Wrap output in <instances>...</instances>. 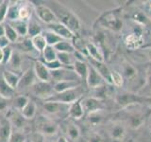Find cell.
Wrapping results in <instances>:
<instances>
[{"instance_id": "51", "label": "cell", "mask_w": 151, "mask_h": 142, "mask_svg": "<svg viewBox=\"0 0 151 142\" xmlns=\"http://www.w3.org/2000/svg\"><path fill=\"white\" fill-rule=\"evenodd\" d=\"M9 101V99H3V98L0 97V111L5 110V109L7 108V106H8L7 101Z\"/></svg>"}, {"instance_id": "5", "label": "cell", "mask_w": 151, "mask_h": 142, "mask_svg": "<svg viewBox=\"0 0 151 142\" xmlns=\"http://www.w3.org/2000/svg\"><path fill=\"white\" fill-rule=\"evenodd\" d=\"M33 8H34L35 16L42 23L46 24V25H50V24L58 22V19H57L54 12L50 9L48 5L38 2L33 4Z\"/></svg>"}, {"instance_id": "7", "label": "cell", "mask_w": 151, "mask_h": 142, "mask_svg": "<svg viewBox=\"0 0 151 142\" xmlns=\"http://www.w3.org/2000/svg\"><path fill=\"white\" fill-rule=\"evenodd\" d=\"M30 90L33 96L42 99L44 101H47V99H50L55 94L53 83L41 82V80H38L30 88Z\"/></svg>"}, {"instance_id": "50", "label": "cell", "mask_w": 151, "mask_h": 142, "mask_svg": "<svg viewBox=\"0 0 151 142\" xmlns=\"http://www.w3.org/2000/svg\"><path fill=\"white\" fill-rule=\"evenodd\" d=\"M9 45H11V43H9V41L7 39L6 36L0 37V49H3L5 47L9 46Z\"/></svg>"}, {"instance_id": "54", "label": "cell", "mask_w": 151, "mask_h": 142, "mask_svg": "<svg viewBox=\"0 0 151 142\" xmlns=\"http://www.w3.org/2000/svg\"><path fill=\"white\" fill-rule=\"evenodd\" d=\"M147 58L151 62V49H149V50L147 51Z\"/></svg>"}, {"instance_id": "42", "label": "cell", "mask_w": 151, "mask_h": 142, "mask_svg": "<svg viewBox=\"0 0 151 142\" xmlns=\"http://www.w3.org/2000/svg\"><path fill=\"white\" fill-rule=\"evenodd\" d=\"M27 136L25 134L24 130L13 129L11 133V135L9 137L8 142H27Z\"/></svg>"}, {"instance_id": "1", "label": "cell", "mask_w": 151, "mask_h": 142, "mask_svg": "<svg viewBox=\"0 0 151 142\" xmlns=\"http://www.w3.org/2000/svg\"><path fill=\"white\" fill-rule=\"evenodd\" d=\"M50 3L51 4L48 6L54 12L58 22L68 28L75 35L81 30V22L73 11L58 1H52Z\"/></svg>"}, {"instance_id": "11", "label": "cell", "mask_w": 151, "mask_h": 142, "mask_svg": "<svg viewBox=\"0 0 151 142\" xmlns=\"http://www.w3.org/2000/svg\"><path fill=\"white\" fill-rule=\"evenodd\" d=\"M15 45V46L17 47V51H19L20 53H22L23 55L26 54L28 57H32V58L37 59L38 56H39L41 53H39L32 45L31 39L29 37H26V38H21Z\"/></svg>"}, {"instance_id": "23", "label": "cell", "mask_w": 151, "mask_h": 142, "mask_svg": "<svg viewBox=\"0 0 151 142\" xmlns=\"http://www.w3.org/2000/svg\"><path fill=\"white\" fill-rule=\"evenodd\" d=\"M1 74H2V77H3L4 80L7 83V84L9 85V86L16 91L21 75L17 74V73H14V72H12V71L7 70V69H3Z\"/></svg>"}, {"instance_id": "24", "label": "cell", "mask_w": 151, "mask_h": 142, "mask_svg": "<svg viewBox=\"0 0 151 142\" xmlns=\"http://www.w3.org/2000/svg\"><path fill=\"white\" fill-rule=\"evenodd\" d=\"M85 116L81 105V99L71 103L68 109V117L73 120H80Z\"/></svg>"}, {"instance_id": "17", "label": "cell", "mask_w": 151, "mask_h": 142, "mask_svg": "<svg viewBox=\"0 0 151 142\" xmlns=\"http://www.w3.org/2000/svg\"><path fill=\"white\" fill-rule=\"evenodd\" d=\"M33 69H34V72H35V75L38 80L51 83L50 70L46 67V65L45 64L44 62H42L40 60L35 61L34 65H33Z\"/></svg>"}, {"instance_id": "22", "label": "cell", "mask_w": 151, "mask_h": 142, "mask_svg": "<svg viewBox=\"0 0 151 142\" xmlns=\"http://www.w3.org/2000/svg\"><path fill=\"white\" fill-rule=\"evenodd\" d=\"M80 85H82L81 80H63V82H58L53 83V87L55 93H61L70 89L77 88Z\"/></svg>"}, {"instance_id": "35", "label": "cell", "mask_w": 151, "mask_h": 142, "mask_svg": "<svg viewBox=\"0 0 151 142\" xmlns=\"http://www.w3.org/2000/svg\"><path fill=\"white\" fill-rule=\"evenodd\" d=\"M22 116L26 118L27 120H29L34 118L37 113V104L32 101L29 99V101L27 103V105L24 107L22 110L20 111Z\"/></svg>"}, {"instance_id": "8", "label": "cell", "mask_w": 151, "mask_h": 142, "mask_svg": "<svg viewBox=\"0 0 151 142\" xmlns=\"http://www.w3.org/2000/svg\"><path fill=\"white\" fill-rule=\"evenodd\" d=\"M51 83L63 82V80H80L78 76L76 74L74 69L61 67L60 69L50 71Z\"/></svg>"}, {"instance_id": "6", "label": "cell", "mask_w": 151, "mask_h": 142, "mask_svg": "<svg viewBox=\"0 0 151 142\" xmlns=\"http://www.w3.org/2000/svg\"><path fill=\"white\" fill-rule=\"evenodd\" d=\"M70 104H64L57 101H45L42 103V110L45 111L46 117L51 118V117L58 116H68V109Z\"/></svg>"}, {"instance_id": "29", "label": "cell", "mask_w": 151, "mask_h": 142, "mask_svg": "<svg viewBox=\"0 0 151 142\" xmlns=\"http://www.w3.org/2000/svg\"><path fill=\"white\" fill-rule=\"evenodd\" d=\"M74 71L78 76V78L80 79L81 82L86 83L88 71H89V63L87 62H79L76 61V63L74 64Z\"/></svg>"}, {"instance_id": "25", "label": "cell", "mask_w": 151, "mask_h": 142, "mask_svg": "<svg viewBox=\"0 0 151 142\" xmlns=\"http://www.w3.org/2000/svg\"><path fill=\"white\" fill-rule=\"evenodd\" d=\"M33 14H34L33 3L28 1H21L20 8H19V18L28 21Z\"/></svg>"}, {"instance_id": "3", "label": "cell", "mask_w": 151, "mask_h": 142, "mask_svg": "<svg viewBox=\"0 0 151 142\" xmlns=\"http://www.w3.org/2000/svg\"><path fill=\"white\" fill-rule=\"evenodd\" d=\"M96 23L101 28H108L114 32H119L123 28V20L116 9L103 13L97 19Z\"/></svg>"}, {"instance_id": "10", "label": "cell", "mask_w": 151, "mask_h": 142, "mask_svg": "<svg viewBox=\"0 0 151 142\" xmlns=\"http://www.w3.org/2000/svg\"><path fill=\"white\" fill-rule=\"evenodd\" d=\"M38 82V79L35 75L33 66L28 67L25 72L21 74L20 80H19V83L16 90L19 91H23V90H27L28 88H31L33 85Z\"/></svg>"}, {"instance_id": "52", "label": "cell", "mask_w": 151, "mask_h": 142, "mask_svg": "<svg viewBox=\"0 0 151 142\" xmlns=\"http://www.w3.org/2000/svg\"><path fill=\"white\" fill-rule=\"evenodd\" d=\"M5 36V25L3 24H0V37Z\"/></svg>"}, {"instance_id": "53", "label": "cell", "mask_w": 151, "mask_h": 142, "mask_svg": "<svg viewBox=\"0 0 151 142\" xmlns=\"http://www.w3.org/2000/svg\"><path fill=\"white\" fill-rule=\"evenodd\" d=\"M56 142H69V140L65 136H59Z\"/></svg>"}, {"instance_id": "31", "label": "cell", "mask_w": 151, "mask_h": 142, "mask_svg": "<svg viewBox=\"0 0 151 142\" xmlns=\"http://www.w3.org/2000/svg\"><path fill=\"white\" fill-rule=\"evenodd\" d=\"M0 97L9 99V101L15 97V90H13L7 84L1 73H0Z\"/></svg>"}, {"instance_id": "37", "label": "cell", "mask_w": 151, "mask_h": 142, "mask_svg": "<svg viewBox=\"0 0 151 142\" xmlns=\"http://www.w3.org/2000/svg\"><path fill=\"white\" fill-rule=\"evenodd\" d=\"M54 49L57 50V52H63V53H74L76 51L72 41L70 40L60 41L54 46Z\"/></svg>"}, {"instance_id": "44", "label": "cell", "mask_w": 151, "mask_h": 142, "mask_svg": "<svg viewBox=\"0 0 151 142\" xmlns=\"http://www.w3.org/2000/svg\"><path fill=\"white\" fill-rule=\"evenodd\" d=\"M13 49L11 46H9L7 47H5V49H2V54H3V58H2V64L1 65H6L9 60H11L12 58V56L13 54Z\"/></svg>"}, {"instance_id": "32", "label": "cell", "mask_w": 151, "mask_h": 142, "mask_svg": "<svg viewBox=\"0 0 151 142\" xmlns=\"http://www.w3.org/2000/svg\"><path fill=\"white\" fill-rule=\"evenodd\" d=\"M58 60L63 64V67L74 69V64L76 63V58L74 53H63L58 52Z\"/></svg>"}, {"instance_id": "46", "label": "cell", "mask_w": 151, "mask_h": 142, "mask_svg": "<svg viewBox=\"0 0 151 142\" xmlns=\"http://www.w3.org/2000/svg\"><path fill=\"white\" fill-rule=\"evenodd\" d=\"M45 64L46 65V67L48 68L50 71L57 70V69H60L61 67H63V64L60 63V61L58 59L53 61V62H50V63H45Z\"/></svg>"}, {"instance_id": "55", "label": "cell", "mask_w": 151, "mask_h": 142, "mask_svg": "<svg viewBox=\"0 0 151 142\" xmlns=\"http://www.w3.org/2000/svg\"><path fill=\"white\" fill-rule=\"evenodd\" d=\"M2 58H3L2 49H0V65H1V64H2Z\"/></svg>"}, {"instance_id": "9", "label": "cell", "mask_w": 151, "mask_h": 142, "mask_svg": "<svg viewBox=\"0 0 151 142\" xmlns=\"http://www.w3.org/2000/svg\"><path fill=\"white\" fill-rule=\"evenodd\" d=\"M81 105L83 108L84 114L86 116L90 114L102 111L104 108L103 101L93 97H83L81 99Z\"/></svg>"}, {"instance_id": "56", "label": "cell", "mask_w": 151, "mask_h": 142, "mask_svg": "<svg viewBox=\"0 0 151 142\" xmlns=\"http://www.w3.org/2000/svg\"><path fill=\"white\" fill-rule=\"evenodd\" d=\"M45 142H56V141H53L51 138H45Z\"/></svg>"}, {"instance_id": "33", "label": "cell", "mask_w": 151, "mask_h": 142, "mask_svg": "<svg viewBox=\"0 0 151 142\" xmlns=\"http://www.w3.org/2000/svg\"><path fill=\"white\" fill-rule=\"evenodd\" d=\"M12 131V127L7 118L0 120V141L8 142L9 137Z\"/></svg>"}, {"instance_id": "15", "label": "cell", "mask_w": 151, "mask_h": 142, "mask_svg": "<svg viewBox=\"0 0 151 142\" xmlns=\"http://www.w3.org/2000/svg\"><path fill=\"white\" fill-rule=\"evenodd\" d=\"M89 59V62L93 67L96 69L97 72L100 74L101 77L105 80V82L108 83V84H111V70L108 67V65L105 64L104 62H98V61H94L93 59Z\"/></svg>"}, {"instance_id": "16", "label": "cell", "mask_w": 151, "mask_h": 142, "mask_svg": "<svg viewBox=\"0 0 151 142\" xmlns=\"http://www.w3.org/2000/svg\"><path fill=\"white\" fill-rule=\"evenodd\" d=\"M48 30H50L51 31L55 32L57 35H59L61 39L63 40H72L75 34L71 31L68 28H66L64 25H63L60 22H56L53 24H50V25H47V28Z\"/></svg>"}, {"instance_id": "34", "label": "cell", "mask_w": 151, "mask_h": 142, "mask_svg": "<svg viewBox=\"0 0 151 142\" xmlns=\"http://www.w3.org/2000/svg\"><path fill=\"white\" fill-rule=\"evenodd\" d=\"M66 138L71 141H78L80 137L79 127L74 122H69L66 126Z\"/></svg>"}, {"instance_id": "59", "label": "cell", "mask_w": 151, "mask_h": 142, "mask_svg": "<svg viewBox=\"0 0 151 142\" xmlns=\"http://www.w3.org/2000/svg\"><path fill=\"white\" fill-rule=\"evenodd\" d=\"M149 6H150V9H151V2H150V4H149Z\"/></svg>"}, {"instance_id": "19", "label": "cell", "mask_w": 151, "mask_h": 142, "mask_svg": "<svg viewBox=\"0 0 151 142\" xmlns=\"http://www.w3.org/2000/svg\"><path fill=\"white\" fill-rule=\"evenodd\" d=\"M145 101H147V99L141 98L135 94H130V93H124L122 95L120 94L116 98V101L120 106H127L132 103H138Z\"/></svg>"}, {"instance_id": "18", "label": "cell", "mask_w": 151, "mask_h": 142, "mask_svg": "<svg viewBox=\"0 0 151 142\" xmlns=\"http://www.w3.org/2000/svg\"><path fill=\"white\" fill-rule=\"evenodd\" d=\"M23 54L20 53L19 51L15 50L13 51V54L12 56L11 60H9V63L5 65L6 66V69L12 71V72L20 74L22 72V68H23ZM21 75V74H20Z\"/></svg>"}, {"instance_id": "40", "label": "cell", "mask_w": 151, "mask_h": 142, "mask_svg": "<svg viewBox=\"0 0 151 142\" xmlns=\"http://www.w3.org/2000/svg\"><path fill=\"white\" fill-rule=\"evenodd\" d=\"M30 39H31L32 45H33V46H34V49L39 52V53H41V55H42V52L44 51V49L47 46L45 38L44 37V35L41 33V34L36 35L34 37L30 38Z\"/></svg>"}, {"instance_id": "20", "label": "cell", "mask_w": 151, "mask_h": 142, "mask_svg": "<svg viewBox=\"0 0 151 142\" xmlns=\"http://www.w3.org/2000/svg\"><path fill=\"white\" fill-rule=\"evenodd\" d=\"M86 49H87L88 58L93 59L94 61H98V62H104V58H105V57H104L103 49H101L100 46L96 44V43L87 42Z\"/></svg>"}, {"instance_id": "13", "label": "cell", "mask_w": 151, "mask_h": 142, "mask_svg": "<svg viewBox=\"0 0 151 142\" xmlns=\"http://www.w3.org/2000/svg\"><path fill=\"white\" fill-rule=\"evenodd\" d=\"M107 83L105 82L100 74L94 69L91 64H89V71L86 79V84L90 89H96L100 86L105 85Z\"/></svg>"}, {"instance_id": "26", "label": "cell", "mask_w": 151, "mask_h": 142, "mask_svg": "<svg viewBox=\"0 0 151 142\" xmlns=\"http://www.w3.org/2000/svg\"><path fill=\"white\" fill-rule=\"evenodd\" d=\"M11 25L14 30L17 32L20 38H26L27 37V26H28V21L23 20V19H16V20L8 22Z\"/></svg>"}, {"instance_id": "28", "label": "cell", "mask_w": 151, "mask_h": 142, "mask_svg": "<svg viewBox=\"0 0 151 142\" xmlns=\"http://www.w3.org/2000/svg\"><path fill=\"white\" fill-rule=\"evenodd\" d=\"M44 28H42L40 23L38 22V18H34V15H32L31 18L28 20L27 26V37L32 38L36 35H39L42 32Z\"/></svg>"}, {"instance_id": "41", "label": "cell", "mask_w": 151, "mask_h": 142, "mask_svg": "<svg viewBox=\"0 0 151 142\" xmlns=\"http://www.w3.org/2000/svg\"><path fill=\"white\" fill-rule=\"evenodd\" d=\"M29 99H30L27 96H25V95H19V96L14 97L12 102V108L17 111H21L27 105V103L29 101Z\"/></svg>"}, {"instance_id": "57", "label": "cell", "mask_w": 151, "mask_h": 142, "mask_svg": "<svg viewBox=\"0 0 151 142\" xmlns=\"http://www.w3.org/2000/svg\"><path fill=\"white\" fill-rule=\"evenodd\" d=\"M149 19H150V21H151V9H149Z\"/></svg>"}, {"instance_id": "43", "label": "cell", "mask_w": 151, "mask_h": 142, "mask_svg": "<svg viewBox=\"0 0 151 142\" xmlns=\"http://www.w3.org/2000/svg\"><path fill=\"white\" fill-rule=\"evenodd\" d=\"M125 82V79L123 75L116 70H111V83L115 87H121L123 86Z\"/></svg>"}, {"instance_id": "58", "label": "cell", "mask_w": 151, "mask_h": 142, "mask_svg": "<svg viewBox=\"0 0 151 142\" xmlns=\"http://www.w3.org/2000/svg\"><path fill=\"white\" fill-rule=\"evenodd\" d=\"M27 142H30V141H29V138H27Z\"/></svg>"}, {"instance_id": "4", "label": "cell", "mask_w": 151, "mask_h": 142, "mask_svg": "<svg viewBox=\"0 0 151 142\" xmlns=\"http://www.w3.org/2000/svg\"><path fill=\"white\" fill-rule=\"evenodd\" d=\"M84 93H85V90L83 88V85H80V86L77 88L70 89V90H67V91H64L61 93H55L53 96L47 99V101L61 102L64 104H71L78 101L80 99H82Z\"/></svg>"}, {"instance_id": "49", "label": "cell", "mask_w": 151, "mask_h": 142, "mask_svg": "<svg viewBox=\"0 0 151 142\" xmlns=\"http://www.w3.org/2000/svg\"><path fill=\"white\" fill-rule=\"evenodd\" d=\"M88 142H104V139L102 138V136L98 134H93L90 135Z\"/></svg>"}, {"instance_id": "14", "label": "cell", "mask_w": 151, "mask_h": 142, "mask_svg": "<svg viewBox=\"0 0 151 142\" xmlns=\"http://www.w3.org/2000/svg\"><path fill=\"white\" fill-rule=\"evenodd\" d=\"M124 44H125L127 49H129V50L139 49L145 44L144 36L138 32L129 33V35L126 36L125 40H124Z\"/></svg>"}, {"instance_id": "12", "label": "cell", "mask_w": 151, "mask_h": 142, "mask_svg": "<svg viewBox=\"0 0 151 142\" xmlns=\"http://www.w3.org/2000/svg\"><path fill=\"white\" fill-rule=\"evenodd\" d=\"M7 120L9 121L13 129H18V130H23L27 123V120L22 116L21 112L17 111L13 108L8 110Z\"/></svg>"}, {"instance_id": "39", "label": "cell", "mask_w": 151, "mask_h": 142, "mask_svg": "<svg viewBox=\"0 0 151 142\" xmlns=\"http://www.w3.org/2000/svg\"><path fill=\"white\" fill-rule=\"evenodd\" d=\"M4 25H5V36L7 37V39L9 41L11 44H16L21 38L19 37L17 32L14 30V28L8 22H5Z\"/></svg>"}, {"instance_id": "30", "label": "cell", "mask_w": 151, "mask_h": 142, "mask_svg": "<svg viewBox=\"0 0 151 142\" xmlns=\"http://www.w3.org/2000/svg\"><path fill=\"white\" fill-rule=\"evenodd\" d=\"M21 1H12L9 2L8 12H7V18L6 22H12L19 19V8H20Z\"/></svg>"}, {"instance_id": "27", "label": "cell", "mask_w": 151, "mask_h": 142, "mask_svg": "<svg viewBox=\"0 0 151 142\" xmlns=\"http://www.w3.org/2000/svg\"><path fill=\"white\" fill-rule=\"evenodd\" d=\"M124 79L127 80H134L135 78L137 77V69L134 67L131 64H129V62L124 61L122 63L121 65V72H120Z\"/></svg>"}, {"instance_id": "47", "label": "cell", "mask_w": 151, "mask_h": 142, "mask_svg": "<svg viewBox=\"0 0 151 142\" xmlns=\"http://www.w3.org/2000/svg\"><path fill=\"white\" fill-rule=\"evenodd\" d=\"M29 141L30 142H45V137L35 132V133H33L31 136L29 137Z\"/></svg>"}, {"instance_id": "21", "label": "cell", "mask_w": 151, "mask_h": 142, "mask_svg": "<svg viewBox=\"0 0 151 142\" xmlns=\"http://www.w3.org/2000/svg\"><path fill=\"white\" fill-rule=\"evenodd\" d=\"M108 134L112 140L120 142L126 136V128L121 123H115L110 127Z\"/></svg>"}, {"instance_id": "36", "label": "cell", "mask_w": 151, "mask_h": 142, "mask_svg": "<svg viewBox=\"0 0 151 142\" xmlns=\"http://www.w3.org/2000/svg\"><path fill=\"white\" fill-rule=\"evenodd\" d=\"M42 34L45 38L47 46H55L58 43L63 40V39H61L59 35H57L55 32L48 30V28H45V30H42Z\"/></svg>"}, {"instance_id": "48", "label": "cell", "mask_w": 151, "mask_h": 142, "mask_svg": "<svg viewBox=\"0 0 151 142\" xmlns=\"http://www.w3.org/2000/svg\"><path fill=\"white\" fill-rule=\"evenodd\" d=\"M144 87H145V91H147L148 93L151 92V70L148 71L147 77H146V80H145V85L143 86V88Z\"/></svg>"}, {"instance_id": "45", "label": "cell", "mask_w": 151, "mask_h": 142, "mask_svg": "<svg viewBox=\"0 0 151 142\" xmlns=\"http://www.w3.org/2000/svg\"><path fill=\"white\" fill-rule=\"evenodd\" d=\"M9 2V1H2V3L0 4V24L6 22Z\"/></svg>"}, {"instance_id": "38", "label": "cell", "mask_w": 151, "mask_h": 142, "mask_svg": "<svg viewBox=\"0 0 151 142\" xmlns=\"http://www.w3.org/2000/svg\"><path fill=\"white\" fill-rule=\"evenodd\" d=\"M42 62L44 63H50L58 59V52L54 49V46H46V47L42 52Z\"/></svg>"}, {"instance_id": "2", "label": "cell", "mask_w": 151, "mask_h": 142, "mask_svg": "<svg viewBox=\"0 0 151 142\" xmlns=\"http://www.w3.org/2000/svg\"><path fill=\"white\" fill-rule=\"evenodd\" d=\"M36 133L45 136V138H51L58 134L60 126L55 120L46 116H40L35 121Z\"/></svg>"}]
</instances>
